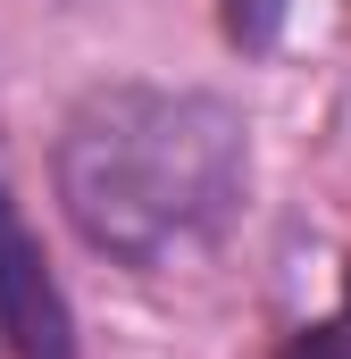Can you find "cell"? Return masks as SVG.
Here are the masks:
<instances>
[{
	"label": "cell",
	"instance_id": "2",
	"mask_svg": "<svg viewBox=\"0 0 351 359\" xmlns=\"http://www.w3.org/2000/svg\"><path fill=\"white\" fill-rule=\"evenodd\" d=\"M0 343L17 359H76L67 292L42 268V243L25 234V217H17L8 192H0Z\"/></svg>",
	"mask_w": 351,
	"mask_h": 359
},
{
	"label": "cell",
	"instance_id": "1",
	"mask_svg": "<svg viewBox=\"0 0 351 359\" xmlns=\"http://www.w3.org/2000/svg\"><path fill=\"white\" fill-rule=\"evenodd\" d=\"M59 209L92 251L176 268L226 243L251 192V126L234 100L184 84H100L59 126Z\"/></svg>",
	"mask_w": 351,
	"mask_h": 359
}]
</instances>
